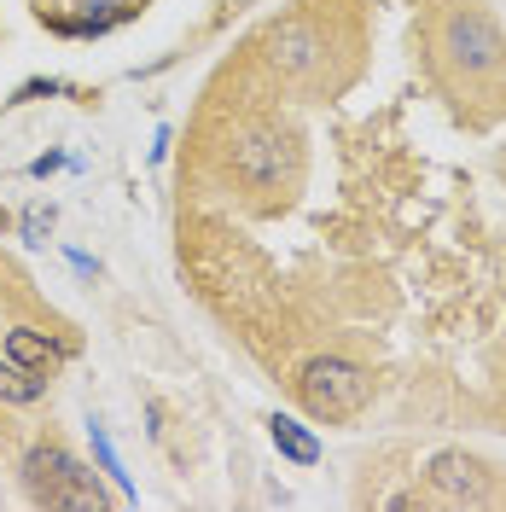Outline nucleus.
Wrapping results in <instances>:
<instances>
[{
  "mask_svg": "<svg viewBox=\"0 0 506 512\" xmlns=\"http://www.w3.org/2000/svg\"><path fill=\"white\" fill-rule=\"evenodd\" d=\"M18 478H24V495H30L35 507H64V512H99L105 507L99 478L59 443H30L24 448Z\"/></svg>",
  "mask_w": 506,
  "mask_h": 512,
  "instance_id": "1",
  "label": "nucleus"
},
{
  "mask_svg": "<svg viewBox=\"0 0 506 512\" xmlns=\"http://www.w3.org/2000/svg\"><path fill=\"white\" fill-rule=\"evenodd\" d=\"M297 396H303V408L326 425H338V419H355L367 408V396H373V373L367 367H355L344 355H315L303 373H297Z\"/></svg>",
  "mask_w": 506,
  "mask_h": 512,
  "instance_id": "2",
  "label": "nucleus"
},
{
  "mask_svg": "<svg viewBox=\"0 0 506 512\" xmlns=\"http://www.w3.org/2000/svg\"><path fill=\"white\" fill-rule=\"evenodd\" d=\"M443 53L454 64H466L472 76H483V70L506 64V35L483 6H454L443 24Z\"/></svg>",
  "mask_w": 506,
  "mask_h": 512,
  "instance_id": "3",
  "label": "nucleus"
},
{
  "mask_svg": "<svg viewBox=\"0 0 506 512\" xmlns=\"http://www.w3.org/2000/svg\"><path fill=\"white\" fill-rule=\"evenodd\" d=\"M262 53H268V64L280 70L285 82H309L320 70V59H326V30L315 18H285V24L268 30Z\"/></svg>",
  "mask_w": 506,
  "mask_h": 512,
  "instance_id": "4",
  "label": "nucleus"
},
{
  "mask_svg": "<svg viewBox=\"0 0 506 512\" xmlns=\"http://www.w3.org/2000/svg\"><path fill=\"white\" fill-rule=\"evenodd\" d=\"M431 489L454 501V507H489L495 501V472L466 454V448H443L437 460H431Z\"/></svg>",
  "mask_w": 506,
  "mask_h": 512,
  "instance_id": "5",
  "label": "nucleus"
},
{
  "mask_svg": "<svg viewBox=\"0 0 506 512\" xmlns=\"http://www.w3.org/2000/svg\"><path fill=\"white\" fill-rule=\"evenodd\" d=\"M285 163H291V140L280 128H239L233 134V169L251 181V187H280Z\"/></svg>",
  "mask_w": 506,
  "mask_h": 512,
  "instance_id": "6",
  "label": "nucleus"
},
{
  "mask_svg": "<svg viewBox=\"0 0 506 512\" xmlns=\"http://www.w3.org/2000/svg\"><path fill=\"white\" fill-rule=\"evenodd\" d=\"M6 355H12L18 367L41 373V379H53L64 361H70V344H53V338H41L30 326H12V332H6Z\"/></svg>",
  "mask_w": 506,
  "mask_h": 512,
  "instance_id": "7",
  "label": "nucleus"
},
{
  "mask_svg": "<svg viewBox=\"0 0 506 512\" xmlns=\"http://www.w3.org/2000/svg\"><path fill=\"white\" fill-rule=\"evenodd\" d=\"M268 437H274V448H280L285 460H297V466H315V460H320V437L303 425V419L274 414V419H268Z\"/></svg>",
  "mask_w": 506,
  "mask_h": 512,
  "instance_id": "8",
  "label": "nucleus"
},
{
  "mask_svg": "<svg viewBox=\"0 0 506 512\" xmlns=\"http://www.w3.org/2000/svg\"><path fill=\"white\" fill-rule=\"evenodd\" d=\"M47 396V379L41 373H30V367H18L12 355L0 361V402H12V408H35Z\"/></svg>",
  "mask_w": 506,
  "mask_h": 512,
  "instance_id": "9",
  "label": "nucleus"
},
{
  "mask_svg": "<svg viewBox=\"0 0 506 512\" xmlns=\"http://www.w3.org/2000/svg\"><path fill=\"white\" fill-rule=\"evenodd\" d=\"M47 227H53V210H47V204H30L24 222H18V233H24V245H47Z\"/></svg>",
  "mask_w": 506,
  "mask_h": 512,
  "instance_id": "10",
  "label": "nucleus"
},
{
  "mask_svg": "<svg viewBox=\"0 0 506 512\" xmlns=\"http://www.w3.org/2000/svg\"><path fill=\"white\" fill-rule=\"evenodd\" d=\"M41 94H70V82H59V76H35V82H24V88L12 94V105H24V99H41Z\"/></svg>",
  "mask_w": 506,
  "mask_h": 512,
  "instance_id": "11",
  "label": "nucleus"
},
{
  "mask_svg": "<svg viewBox=\"0 0 506 512\" xmlns=\"http://www.w3.org/2000/svg\"><path fill=\"white\" fill-rule=\"evenodd\" d=\"M64 163H70L64 152H47V158H35V163H30V175H35V181H47V175H53V169H64Z\"/></svg>",
  "mask_w": 506,
  "mask_h": 512,
  "instance_id": "12",
  "label": "nucleus"
},
{
  "mask_svg": "<svg viewBox=\"0 0 506 512\" xmlns=\"http://www.w3.org/2000/svg\"><path fill=\"white\" fill-rule=\"evenodd\" d=\"M0 227H6V210H0Z\"/></svg>",
  "mask_w": 506,
  "mask_h": 512,
  "instance_id": "13",
  "label": "nucleus"
}]
</instances>
